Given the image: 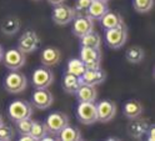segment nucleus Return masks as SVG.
<instances>
[{"instance_id":"30","label":"nucleus","mask_w":155,"mask_h":141,"mask_svg":"<svg viewBox=\"0 0 155 141\" xmlns=\"http://www.w3.org/2000/svg\"><path fill=\"white\" fill-rule=\"evenodd\" d=\"M33 123L34 120H31V117H28V119H24V120H19L15 123V126H16V130L21 134H30L31 131V127H33Z\"/></svg>"},{"instance_id":"11","label":"nucleus","mask_w":155,"mask_h":141,"mask_svg":"<svg viewBox=\"0 0 155 141\" xmlns=\"http://www.w3.org/2000/svg\"><path fill=\"white\" fill-rule=\"evenodd\" d=\"M54 102L53 94L48 89H35L31 95V104L39 110L49 109Z\"/></svg>"},{"instance_id":"1","label":"nucleus","mask_w":155,"mask_h":141,"mask_svg":"<svg viewBox=\"0 0 155 141\" xmlns=\"http://www.w3.org/2000/svg\"><path fill=\"white\" fill-rule=\"evenodd\" d=\"M8 115L14 123L19 120H24L28 117H31L33 115V105L23 99H18L10 102L8 107Z\"/></svg>"},{"instance_id":"25","label":"nucleus","mask_w":155,"mask_h":141,"mask_svg":"<svg viewBox=\"0 0 155 141\" xmlns=\"http://www.w3.org/2000/svg\"><path fill=\"white\" fill-rule=\"evenodd\" d=\"M145 56L144 50L140 48V46H131L127 50V54H125V58L131 64H139L143 61Z\"/></svg>"},{"instance_id":"35","label":"nucleus","mask_w":155,"mask_h":141,"mask_svg":"<svg viewBox=\"0 0 155 141\" xmlns=\"http://www.w3.org/2000/svg\"><path fill=\"white\" fill-rule=\"evenodd\" d=\"M3 56H4V49H3V46L0 45V61H3Z\"/></svg>"},{"instance_id":"8","label":"nucleus","mask_w":155,"mask_h":141,"mask_svg":"<svg viewBox=\"0 0 155 141\" xmlns=\"http://www.w3.org/2000/svg\"><path fill=\"white\" fill-rule=\"evenodd\" d=\"M3 61L9 70H19L25 65L26 58L25 54L20 49L16 48V49H9L5 51L3 56Z\"/></svg>"},{"instance_id":"15","label":"nucleus","mask_w":155,"mask_h":141,"mask_svg":"<svg viewBox=\"0 0 155 141\" xmlns=\"http://www.w3.org/2000/svg\"><path fill=\"white\" fill-rule=\"evenodd\" d=\"M148 127H149V123L147 120L135 117V119H130L129 124L127 126V130H128V134L130 137L141 139L145 134H147Z\"/></svg>"},{"instance_id":"17","label":"nucleus","mask_w":155,"mask_h":141,"mask_svg":"<svg viewBox=\"0 0 155 141\" xmlns=\"http://www.w3.org/2000/svg\"><path fill=\"white\" fill-rule=\"evenodd\" d=\"M41 62L45 66H54V65L59 64L61 60V53L59 49L49 46V48H45L41 51Z\"/></svg>"},{"instance_id":"16","label":"nucleus","mask_w":155,"mask_h":141,"mask_svg":"<svg viewBox=\"0 0 155 141\" xmlns=\"http://www.w3.org/2000/svg\"><path fill=\"white\" fill-rule=\"evenodd\" d=\"M75 95L79 102H94L96 100V96H98V91H96L95 86L80 84V86L78 88Z\"/></svg>"},{"instance_id":"28","label":"nucleus","mask_w":155,"mask_h":141,"mask_svg":"<svg viewBox=\"0 0 155 141\" xmlns=\"http://www.w3.org/2000/svg\"><path fill=\"white\" fill-rule=\"evenodd\" d=\"M133 6L138 13H149L154 6V0H133Z\"/></svg>"},{"instance_id":"32","label":"nucleus","mask_w":155,"mask_h":141,"mask_svg":"<svg viewBox=\"0 0 155 141\" xmlns=\"http://www.w3.org/2000/svg\"><path fill=\"white\" fill-rule=\"evenodd\" d=\"M147 139L149 141H154L155 140V126L154 125H149L148 130H147Z\"/></svg>"},{"instance_id":"21","label":"nucleus","mask_w":155,"mask_h":141,"mask_svg":"<svg viewBox=\"0 0 155 141\" xmlns=\"http://www.w3.org/2000/svg\"><path fill=\"white\" fill-rule=\"evenodd\" d=\"M143 110L144 107L140 101L129 100L123 107V114L128 119H135V117H140V115L143 114Z\"/></svg>"},{"instance_id":"37","label":"nucleus","mask_w":155,"mask_h":141,"mask_svg":"<svg viewBox=\"0 0 155 141\" xmlns=\"http://www.w3.org/2000/svg\"><path fill=\"white\" fill-rule=\"evenodd\" d=\"M96 2H103V3H108L109 0H96Z\"/></svg>"},{"instance_id":"26","label":"nucleus","mask_w":155,"mask_h":141,"mask_svg":"<svg viewBox=\"0 0 155 141\" xmlns=\"http://www.w3.org/2000/svg\"><path fill=\"white\" fill-rule=\"evenodd\" d=\"M86 66L84 65V62L80 59H71L68 62V66H66V71L70 72L75 76H81V75L85 72Z\"/></svg>"},{"instance_id":"24","label":"nucleus","mask_w":155,"mask_h":141,"mask_svg":"<svg viewBox=\"0 0 155 141\" xmlns=\"http://www.w3.org/2000/svg\"><path fill=\"white\" fill-rule=\"evenodd\" d=\"M19 29H20V20L15 16L6 18L2 24V31L9 36L16 34L19 31Z\"/></svg>"},{"instance_id":"18","label":"nucleus","mask_w":155,"mask_h":141,"mask_svg":"<svg viewBox=\"0 0 155 141\" xmlns=\"http://www.w3.org/2000/svg\"><path fill=\"white\" fill-rule=\"evenodd\" d=\"M109 11V8L106 3L103 2H96V0H91V3L86 10V14L89 18H91L93 20H100V19Z\"/></svg>"},{"instance_id":"9","label":"nucleus","mask_w":155,"mask_h":141,"mask_svg":"<svg viewBox=\"0 0 155 141\" xmlns=\"http://www.w3.org/2000/svg\"><path fill=\"white\" fill-rule=\"evenodd\" d=\"M80 60L84 62L86 69H98L101 64V51L100 49L81 46Z\"/></svg>"},{"instance_id":"27","label":"nucleus","mask_w":155,"mask_h":141,"mask_svg":"<svg viewBox=\"0 0 155 141\" xmlns=\"http://www.w3.org/2000/svg\"><path fill=\"white\" fill-rule=\"evenodd\" d=\"M48 133H49V130H48L45 123H41V121H34L33 123L30 135L34 137V140H43Z\"/></svg>"},{"instance_id":"10","label":"nucleus","mask_w":155,"mask_h":141,"mask_svg":"<svg viewBox=\"0 0 155 141\" xmlns=\"http://www.w3.org/2000/svg\"><path fill=\"white\" fill-rule=\"evenodd\" d=\"M40 45V39L34 30H26L18 41V49H20L24 54H30L38 50Z\"/></svg>"},{"instance_id":"20","label":"nucleus","mask_w":155,"mask_h":141,"mask_svg":"<svg viewBox=\"0 0 155 141\" xmlns=\"http://www.w3.org/2000/svg\"><path fill=\"white\" fill-rule=\"evenodd\" d=\"M80 78L79 76H75V75L70 74V72H65L63 75V81H61V85L65 92L68 94H75L78 88L80 86Z\"/></svg>"},{"instance_id":"13","label":"nucleus","mask_w":155,"mask_h":141,"mask_svg":"<svg viewBox=\"0 0 155 141\" xmlns=\"http://www.w3.org/2000/svg\"><path fill=\"white\" fill-rule=\"evenodd\" d=\"M96 111H98V121L109 123L116 115V105L110 100H103L96 104Z\"/></svg>"},{"instance_id":"5","label":"nucleus","mask_w":155,"mask_h":141,"mask_svg":"<svg viewBox=\"0 0 155 141\" xmlns=\"http://www.w3.org/2000/svg\"><path fill=\"white\" fill-rule=\"evenodd\" d=\"M31 82L35 89H48L54 82V74L49 69V66L36 68L33 72Z\"/></svg>"},{"instance_id":"12","label":"nucleus","mask_w":155,"mask_h":141,"mask_svg":"<svg viewBox=\"0 0 155 141\" xmlns=\"http://www.w3.org/2000/svg\"><path fill=\"white\" fill-rule=\"evenodd\" d=\"M94 30V20L88 15H78L74 19V24L71 27V31L75 36L81 37L85 34Z\"/></svg>"},{"instance_id":"33","label":"nucleus","mask_w":155,"mask_h":141,"mask_svg":"<svg viewBox=\"0 0 155 141\" xmlns=\"http://www.w3.org/2000/svg\"><path fill=\"white\" fill-rule=\"evenodd\" d=\"M19 140H20V141H33L34 137L30 134H21L20 137H19Z\"/></svg>"},{"instance_id":"7","label":"nucleus","mask_w":155,"mask_h":141,"mask_svg":"<svg viewBox=\"0 0 155 141\" xmlns=\"http://www.w3.org/2000/svg\"><path fill=\"white\" fill-rule=\"evenodd\" d=\"M45 124H46L48 130H49V133L58 136V134H59L65 126L69 125V117L61 111H54L46 117Z\"/></svg>"},{"instance_id":"4","label":"nucleus","mask_w":155,"mask_h":141,"mask_svg":"<svg viewBox=\"0 0 155 141\" xmlns=\"http://www.w3.org/2000/svg\"><path fill=\"white\" fill-rule=\"evenodd\" d=\"M76 117L84 125H91L98 121V111L94 102H79L76 107Z\"/></svg>"},{"instance_id":"19","label":"nucleus","mask_w":155,"mask_h":141,"mask_svg":"<svg viewBox=\"0 0 155 141\" xmlns=\"http://www.w3.org/2000/svg\"><path fill=\"white\" fill-rule=\"evenodd\" d=\"M100 23H101L103 29L109 30V29H113V27H116V26L124 24V19L119 13L109 10L100 19Z\"/></svg>"},{"instance_id":"6","label":"nucleus","mask_w":155,"mask_h":141,"mask_svg":"<svg viewBox=\"0 0 155 141\" xmlns=\"http://www.w3.org/2000/svg\"><path fill=\"white\" fill-rule=\"evenodd\" d=\"M51 18H53V21L55 24H58V25H66V24L71 23L74 19L76 18V13L74 10V8H71L69 5H65L63 3V4H59V5L54 6Z\"/></svg>"},{"instance_id":"31","label":"nucleus","mask_w":155,"mask_h":141,"mask_svg":"<svg viewBox=\"0 0 155 141\" xmlns=\"http://www.w3.org/2000/svg\"><path fill=\"white\" fill-rule=\"evenodd\" d=\"M91 3V0H75V5H74V10L78 15H85L86 10Z\"/></svg>"},{"instance_id":"2","label":"nucleus","mask_w":155,"mask_h":141,"mask_svg":"<svg viewBox=\"0 0 155 141\" xmlns=\"http://www.w3.org/2000/svg\"><path fill=\"white\" fill-rule=\"evenodd\" d=\"M28 86L26 76L18 70H12L4 79V89L10 94H20Z\"/></svg>"},{"instance_id":"23","label":"nucleus","mask_w":155,"mask_h":141,"mask_svg":"<svg viewBox=\"0 0 155 141\" xmlns=\"http://www.w3.org/2000/svg\"><path fill=\"white\" fill-rule=\"evenodd\" d=\"M80 44L81 46H88V48H95V49H100L101 45V36L99 33H96L91 30L90 33L85 34L84 36L80 37Z\"/></svg>"},{"instance_id":"36","label":"nucleus","mask_w":155,"mask_h":141,"mask_svg":"<svg viewBox=\"0 0 155 141\" xmlns=\"http://www.w3.org/2000/svg\"><path fill=\"white\" fill-rule=\"evenodd\" d=\"M3 123H4V120H3V116H2V115H0V125H2Z\"/></svg>"},{"instance_id":"29","label":"nucleus","mask_w":155,"mask_h":141,"mask_svg":"<svg viewBox=\"0 0 155 141\" xmlns=\"http://www.w3.org/2000/svg\"><path fill=\"white\" fill-rule=\"evenodd\" d=\"M15 137V130L12 125L3 123L0 125V141H10Z\"/></svg>"},{"instance_id":"34","label":"nucleus","mask_w":155,"mask_h":141,"mask_svg":"<svg viewBox=\"0 0 155 141\" xmlns=\"http://www.w3.org/2000/svg\"><path fill=\"white\" fill-rule=\"evenodd\" d=\"M48 2H49L51 5H59V4H63L64 2H65V0H48Z\"/></svg>"},{"instance_id":"3","label":"nucleus","mask_w":155,"mask_h":141,"mask_svg":"<svg viewBox=\"0 0 155 141\" xmlns=\"http://www.w3.org/2000/svg\"><path fill=\"white\" fill-rule=\"evenodd\" d=\"M127 37H128V30L125 23L105 31V43L109 48L114 50L123 48L124 44L127 43Z\"/></svg>"},{"instance_id":"14","label":"nucleus","mask_w":155,"mask_h":141,"mask_svg":"<svg viewBox=\"0 0 155 141\" xmlns=\"http://www.w3.org/2000/svg\"><path fill=\"white\" fill-rule=\"evenodd\" d=\"M106 79V72L101 70L100 68L98 69H86L85 72L80 76V82L86 84V85L96 86L103 84Z\"/></svg>"},{"instance_id":"22","label":"nucleus","mask_w":155,"mask_h":141,"mask_svg":"<svg viewBox=\"0 0 155 141\" xmlns=\"http://www.w3.org/2000/svg\"><path fill=\"white\" fill-rule=\"evenodd\" d=\"M83 139L81 131L78 127L73 126H65L59 134H58V140H63V141H79Z\"/></svg>"}]
</instances>
